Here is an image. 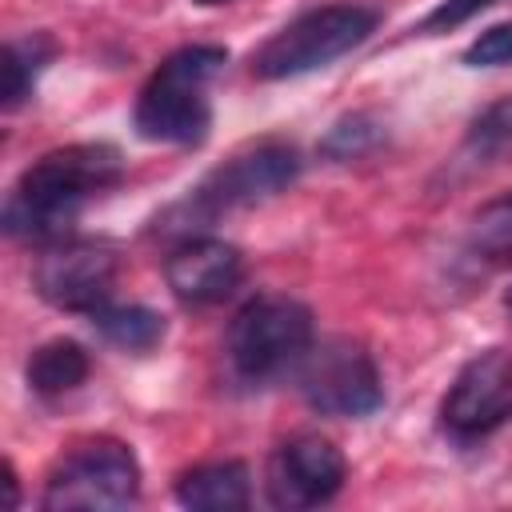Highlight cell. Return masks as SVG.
Returning <instances> with one entry per match:
<instances>
[{"instance_id":"6da1fadb","label":"cell","mask_w":512,"mask_h":512,"mask_svg":"<svg viewBox=\"0 0 512 512\" xmlns=\"http://www.w3.org/2000/svg\"><path fill=\"white\" fill-rule=\"evenodd\" d=\"M124 180V156L112 144H68L44 152L4 200V232L16 240H68L88 200Z\"/></svg>"},{"instance_id":"7a4b0ae2","label":"cell","mask_w":512,"mask_h":512,"mask_svg":"<svg viewBox=\"0 0 512 512\" xmlns=\"http://www.w3.org/2000/svg\"><path fill=\"white\" fill-rule=\"evenodd\" d=\"M300 168H304V160L292 144H284V140L252 144V148L236 152L232 160H224L220 168H212L196 188H188V196L156 220V232L180 236V240L200 236V228L216 224L224 212L252 208V204H264V200L288 192L296 184Z\"/></svg>"},{"instance_id":"3957f363","label":"cell","mask_w":512,"mask_h":512,"mask_svg":"<svg viewBox=\"0 0 512 512\" xmlns=\"http://www.w3.org/2000/svg\"><path fill=\"white\" fill-rule=\"evenodd\" d=\"M228 52L216 44H192L172 52L152 80L144 84L132 124L144 140L152 144H180L192 148L208 136L212 128V104H208V84L224 68Z\"/></svg>"},{"instance_id":"277c9868","label":"cell","mask_w":512,"mask_h":512,"mask_svg":"<svg viewBox=\"0 0 512 512\" xmlns=\"http://www.w3.org/2000/svg\"><path fill=\"white\" fill-rule=\"evenodd\" d=\"M312 344L316 324L308 304L280 292L252 296L228 324V360L248 384H272L280 376H292Z\"/></svg>"},{"instance_id":"5b68a950","label":"cell","mask_w":512,"mask_h":512,"mask_svg":"<svg viewBox=\"0 0 512 512\" xmlns=\"http://www.w3.org/2000/svg\"><path fill=\"white\" fill-rule=\"evenodd\" d=\"M380 12L368 4H328L296 16L284 24L272 40H264L252 56V76L260 80H288L316 68H328L332 60L348 56L356 44H364L376 32Z\"/></svg>"},{"instance_id":"8992f818","label":"cell","mask_w":512,"mask_h":512,"mask_svg":"<svg viewBox=\"0 0 512 512\" xmlns=\"http://www.w3.org/2000/svg\"><path fill=\"white\" fill-rule=\"evenodd\" d=\"M140 496V464L128 444L96 436L72 448L44 484L40 504L48 512L64 508H124Z\"/></svg>"},{"instance_id":"52a82bcc","label":"cell","mask_w":512,"mask_h":512,"mask_svg":"<svg viewBox=\"0 0 512 512\" xmlns=\"http://www.w3.org/2000/svg\"><path fill=\"white\" fill-rule=\"evenodd\" d=\"M300 392L308 408L320 416H372L384 404V384L376 372V360L364 344L348 336H332L312 344L304 364L296 368Z\"/></svg>"},{"instance_id":"ba28073f","label":"cell","mask_w":512,"mask_h":512,"mask_svg":"<svg viewBox=\"0 0 512 512\" xmlns=\"http://www.w3.org/2000/svg\"><path fill=\"white\" fill-rule=\"evenodd\" d=\"M116 272H120V260L108 244L68 236V240H56L44 248V256L32 268V288L52 308L92 316L96 308L108 304V296L116 288Z\"/></svg>"},{"instance_id":"9c48e42d","label":"cell","mask_w":512,"mask_h":512,"mask_svg":"<svg viewBox=\"0 0 512 512\" xmlns=\"http://www.w3.org/2000/svg\"><path fill=\"white\" fill-rule=\"evenodd\" d=\"M440 420L460 440H480L512 420V356L500 348L476 352L452 380Z\"/></svg>"},{"instance_id":"30bf717a","label":"cell","mask_w":512,"mask_h":512,"mask_svg":"<svg viewBox=\"0 0 512 512\" xmlns=\"http://www.w3.org/2000/svg\"><path fill=\"white\" fill-rule=\"evenodd\" d=\"M344 452L316 432L284 440L268 460V500L276 508H316L344 488Z\"/></svg>"},{"instance_id":"8fae6325","label":"cell","mask_w":512,"mask_h":512,"mask_svg":"<svg viewBox=\"0 0 512 512\" xmlns=\"http://www.w3.org/2000/svg\"><path fill=\"white\" fill-rule=\"evenodd\" d=\"M164 280L172 296L188 308H208L232 296L244 280V256L236 244L216 236H188L164 260Z\"/></svg>"},{"instance_id":"7c38bea8","label":"cell","mask_w":512,"mask_h":512,"mask_svg":"<svg viewBox=\"0 0 512 512\" xmlns=\"http://www.w3.org/2000/svg\"><path fill=\"white\" fill-rule=\"evenodd\" d=\"M176 500L192 512H240L252 500V476L240 460L196 464L176 480Z\"/></svg>"},{"instance_id":"4fadbf2b","label":"cell","mask_w":512,"mask_h":512,"mask_svg":"<svg viewBox=\"0 0 512 512\" xmlns=\"http://www.w3.org/2000/svg\"><path fill=\"white\" fill-rule=\"evenodd\" d=\"M88 368H92V360H88L84 344L60 336V340L40 344V348L28 356L24 376H28V388H32L36 396L56 400V396L76 392V388L88 380Z\"/></svg>"},{"instance_id":"5bb4252c","label":"cell","mask_w":512,"mask_h":512,"mask_svg":"<svg viewBox=\"0 0 512 512\" xmlns=\"http://www.w3.org/2000/svg\"><path fill=\"white\" fill-rule=\"evenodd\" d=\"M88 320L108 344H116L124 352H152L168 332L164 316L148 304H104Z\"/></svg>"},{"instance_id":"9a60e30c","label":"cell","mask_w":512,"mask_h":512,"mask_svg":"<svg viewBox=\"0 0 512 512\" xmlns=\"http://www.w3.org/2000/svg\"><path fill=\"white\" fill-rule=\"evenodd\" d=\"M52 56H56V40L48 32H28V36L4 44V64H0V72H4V92H0L4 108H16L20 100H28V92L36 88L40 72L52 64Z\"/></svg>"},{"instance_id":"2e32d148","label":"cell","mask_w":512,"mask_h":512,"mask_svg":"<svg viewBox=\"0 0 512 512\" xmlns=\"http://www.w3.org/2000/svg\"><path fill=\"white\" fill-rule=\"evenodd\" d=\"M380 144H384V124L376 116H368V112H352V116H344V120H336L328 128V136L320 140V156L344 164V160L368 156Z\"/></svg>"},{"instance_id":"e0dca14e","label":"cell","mask_w":512,"mask_h":512,"mask_svg":"<svg viewBox=\"0 0 512 512\" xmlns=\"http://www.w3.org/2000/svg\"><path fill=\"white\" fill-rule=\"evenodd\" d=\"M464 152L480 164L512 152V96H500L496 104H488L472 124H468V136H464Z\"/></svg>"},{"instance_id":"ac0fdd59","label":"cell","mask_w":512,"mask_h":512,"mask_svg":"<svg viewBox=\"0 0 512 512\" xmlns=\"http://www.w3.org/2000/svg\"><path fill=\"white\" fill-rule=\"evenodd\" d=\"M472 244L492 264H512V196L492 200L472 228Z\"/></svg>"},{"instance_id":"d6986e66","label":"cell","mask_w":512,"mask_h":512,"mask_svg":"<svg viewBox=\"0 0 512 512\" xmlns=\"http://www.w3.org/2000/svg\"><path fill=\"white\" fill-rule=\"evenodd\" d=\"M464 64L468 68H504V64H512V24H496V28L480 32L464 48Z\"/></svg>"},{"instance_id":"ffe728a7","label":"cell","mask_w":512,"mask_h":512,"mask_svg":"<svg viewBox=\"0 0 512 512\" xmlns=\"http://www.w3.org/2000/svg\"><path fill=\"white\" fill-rule=\"evenodd\" d=\"M492 4H500V0H440L420 24H416V32H424V36H436V32H448V28H456V24H464V20H472L476 12H484V8H492Z\"/></svg>"},{"instance_id":"44dd1931","label":"cell","mask_w":512,"mask_h":512,"mask_svg":"<svg viewBox=\"0 0 512 512\" xmlns=\"http://www.w3.org/2000/svg\"><path fill=\"white\" fill-rule=\"evenodd\" d=\"M192 4H200V8H216V4H228V0H192Z\"/></svg>"},{"instance_id":"7402d4cb","label":"cell","mask_w":512,"mask_h":512,"mask_svg":"<svg viewBox=\"0 0 512 512\" xmlns=\"http://www.w3.org/2000/svg\"><path fill=\"white\" fill-rule=\"evenodd\" d=\"M504 312H508V316H512V288H508V292H504Z\"/></svg>"}]
</instances>
